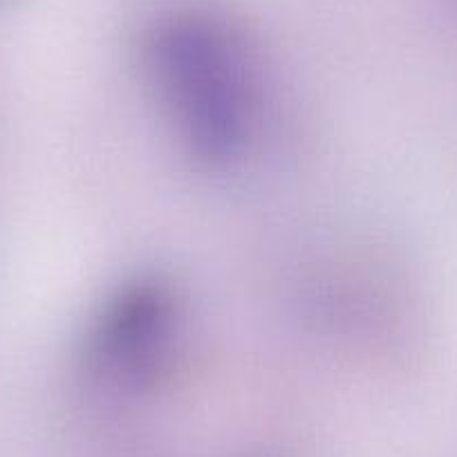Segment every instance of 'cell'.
Here are the masks:
<instances>
[{"label": "cell", "instance_id": "6da1fadb", "mask_svg": "<svg viewBox=\"0 0 457 457\" xmlns=\"http://www.w3.org/2000/svg\"><path fill=\"white\" fill-rule=\"evenodd\" d=\"M153 70L184 142L209 162L238 155L249 137L253 86L243 43L224 23L182 16L157 32Z\"/></svg>", "mask_w": 457, "mask_h": 457}]
</instances>
